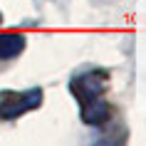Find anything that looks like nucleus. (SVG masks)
I'll list each match as a JSON object with an SVG mask.
<instances>
[{
  "instance_id": "nucleus-1",
  "label": "nucleus",
  "mask_w": 146,
  "mask_h": 146,
  "mask_svg": "<svg viewBox=\"0 0 146 146\" xmlns=\"http://www.w3.org/2000/svg\"><path fill=\"white\" fill-rule=\"evenodd\" d=\"M72 92L77 97L79 107H82V119L87 124H104L111 116V107L104 99L107 92V74L104 72H87V74H77L72 79Z\"/></svg>"
},
{
  "instance_id": "nucleus-2",
  "label": "nucleus",
  "mask_w": 146,
  "mask_h": 146,
  "mask_svg": "<svg viewBox=\"0 0 146 146\" xmlns=\"http://www.w3.org/2000/svg\"><path fill=\"white\" fill-rule=\"evenodd\" d=\"M42 92L30 89V92H3L0 97V119H17L25 111L40 107Z\"/></svg>"
},
{
  "instance_id": "nucleus-3",
  "label": "nucleus",
  "mask_w": 146,
  "mask_h": 146,
  "mask_svg": "<svg viewBox=\"0 0 146 146\" xmlns=\"http://www.w3.org/2000/svg\"><path fill=\"white\" fill-rule=\"evenodd\" d=\"M25 50V37L17 32H5L0 35V60H13Z\"/></svg>"
}]
</instances>
